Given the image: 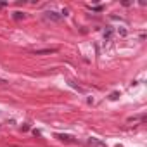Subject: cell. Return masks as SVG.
Here are the masks:
<instances>
[{
    "label": "cell",
    "instance_id": "1",
    "mask_svg": "<svg viewBox=\"0 0 147 147\" xmlns=\"http://www.w3.org/2000/svg\"><path fill=\"white\" fill-rule=\"evenodd\" d=\"M88 145H90V147H107L100 138H95V137H90V138H88Z\"/></svg>",
    "mask_w": 147,
    "mask_h": 147
},
{
    "label": "cell",
    "instance_id": "2",
    "mask_svg": "<svg viewBox=\"0 0 147 147\" xmlns=\"http://www.w3.org/2000/svg\"><path fill=\"white\" fill-rule=\"evenodd\" d=\"M47 17L52 19V21H61V16H59L57 12H54V11H49V12H47Z\"/></svg>",
    "mask_w": 147,
    "mask_h": 147
},
{
    "label": "cell",
    "instance_id": "3",
    "mask_svg": "<svg viewBox=\"0 0 147 147\" xmlns=\"http://www.w3.org/2000/svg\"><path fill=\"white\" fill-rule=\"evenodd\" d=\"M59 140H62V142H73V137L71 135H62V133H57L55 135Z\"/></svg>",
    "mask_w": 147,
    "mask_h": 147
},
{
    "label": "cell",
    "instance_id": "4",
    "mask_svg": "<svg viewBox=\"0 0 147 147\" xmlns=\"http://www.w3.org/2000/svg\"><path fill=\"white\" fill-rule=\"evenodd\" d=\"M52 52H55V49H40V50H35L36 55H40V54H52Z\"/></svg>",
    "mask_w": 147,
    "mask_h": 147
},
{
    "label": "cell",
    "instance_id": "5",
    "mask_svg": "<svg viewBox=\"0 0 147 147\" xmlns=\"http://www.w3.org/2000/svg\"><path fill=\"white\" fill-rule=\"evenodd\" d=\"M23 17H24V14H23V12H19V11H17V12H14V19H16V21L23 19Z\"/></svg>",
    "mask_w": 147,
    "mask_h": 147
},
{
    "label": "cell",
    "instance_id": "6",
    "mask_svg": "<svg viewBox=\"0 0 147 147\" xmlns=\"http://www.w3.org/2000/svg\"><path fill=\"white\" fill-rule=\"evenodd\" d=\"M118 97H119V94H118V92H113V94L109 95V99H111V100H116Z\"/></svg>",
    "mask_w": 147,
    "mask_h": 147
},
{
    "label": "cell",
    "instance_id": "7",
    "mask_svg": "<svg viewBox=\"0 0 147 147\" xmlns=\"http://www.w3.org/2000/svg\"><path fill=\"white\" fill-rule=\"evenodd\" d=\"M21 130H23V132H28V130H30V127H28V125H23V127H21Z\"/></svg>",
    "mask_w": 147,
    "mask_h": 147
},
{
    "label": "cell",
    "instance_id": "8",
    "mask_svg": "<svg viewBox=\"0 0 147 147\" xmlns=\"http://www.w3.org/2000/svg\"><path fill=\"white\" fill-rule=\"evenodd\" d=\"M5 83H7L5 80H2V78H0V85H5Z\"/></svg>",
    "mask_w": 147,
    "mask_h": 147
}]
</instances>
